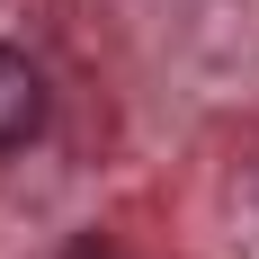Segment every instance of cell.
Returning a JSON list of instances; mask_svg holds the SVG:
<instances>
[{
    "mask_svg": "<svg viewBox=\"0 0 259 259\" xmlns=\"http://www.w3.org/2000/svg\"><path fill=\"white\" fill-rule=\"evenodd\" d=\"M45 134V72L18 45H0V152H18Z\"/></svg>",
    "mask_w": 259,
    "mask_h": 259,
    "instance_id": "obj_1",
    "label": "cell"
}]
</instances>
